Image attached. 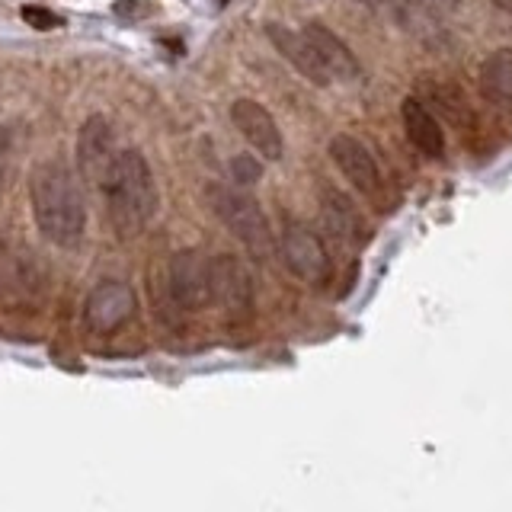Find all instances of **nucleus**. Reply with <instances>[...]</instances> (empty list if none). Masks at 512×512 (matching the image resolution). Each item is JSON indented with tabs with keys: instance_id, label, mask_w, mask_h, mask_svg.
I'll use <instances>...</instances> for the list:
<instances>
[{
	"instance_id": "7",
	"label": "nucleus",
	"mask_w": 512,
	"mask_h": 512,
	"mask_svg": "<svg viewBox=\"0 0 512 512\" xmlns=\"http://www.w3.org/2000/svg\"><path fill=\"white\" fill-rule=\"evenodd\" d=\"M77 173L84 176L90 186L100 189L106 173L112 167V160H116L119 148H116V132H112V125L106 116H90L84 119L77 132Z\"/></svg>"
},
{
	"instance_id": "16",
	"label": "nucleus",
	"mask_w": 512,
	"mask_h": 512,
	"mask_svg": "<svg viewBox=\"0 0 512 512\" xmlns=\"http://www.w3.org/2000/svg\"><path fill=\"white\" fill-rule=\"evenodd\" d=\"M263 176V164L256 157H250V154H237L234 160H231V180H234V186L237 189H244V186H253L256 180Z\"/></svg>"
},
{
	"instance_id": "6",
	"label": "nucleus",
	"mask_w": 512,
	"mask_h": 512,
	"mask_svg": "<svg viewBox=\"0 0 512 512\" xmlns=\"http://www.w3.org/2000/svg\"><path fill=\"white\" fill-rule=\"evenodd\" d=\"M135 308L138 298L132 285L125 279H103L90 288V295L84 301V324L93 333H112L135 317Z\"/></svg>"
},
{
	"instance_id": "17",
	"label": "nucleus",
	"mask_w": 512,
	"mask_h": 512,
	"mask_svg": "<svg viewBox=\"0 0 512 512\" xmlns=\"http://www.w3.org/2000/svg\"><path fill=\"white\" fill-rule=\"evenodd\" d=\"M20 16H23V23H26V26L39 29V32H48V29L64 26V20H61V16H58L55 10L39 7V4H26V7L20 10Z\"/></svg>"
},
{
	"instance_id": "9",
	"label": "nucleus",
	"mask_w": 512,
	"mask_h": 512,
	"mask_svg": "<svg viewBox=\"0 0 512 512\" xmlns=\"http://www.w3.org/2000/svg\"><path fill=\"white\" fill-rule=\"evenodd\" d=\"M330 160L336 164V170L349 180V186H356L362 196H378L381 192L384 180H381L378 160L356 135H333L330 138Z\"/></svg>"
},
{
	"instance_id": "3",
	"label": "nucleus",
	"mask_w": 512,
	"mask_h": 512,
	"mask_svg": "<svg viewBox=\"0 0 512 512\" xmlns=\"http://www.w3.org/2000/svg\"><path fill=\"white\" fill-rule=\"evenodd\" d=\"M205 196H208V205H212V212L218 215V221L256 256V260H269V256L279 250V237L272 234L260 202H256L250 192L237 186H224V183H208Z\"/></svg>"
},
{
	"instance_id": "2",
	"label": "nucleus",
	"mask_w": 512,
	"mask_h": 512,
	"mask_svg": "<svg viewBox=\"0 0 512 512\" xmlns=\"http://www.w3.org/2000/svg\"><path fill=\"white\" fill-rule=\"evenodd\" d=\"M100 192H103L106 218L112 224V231L125 240L141 234L157 215V205H160L157 180H154L148 157L138 148H122L116 154Z\"/></svg>"
},
{
	"instance_id": "18",
	"label": "nucleus",
	"mask_w": 512,
	"mask_h": 512,
	"mask_svg": "<svg viewBox=\"0 0 512 512\" xmlns=\"http://www.w3.org/2000/svg\"><path fill=\"white\" fill-rule=\"evenodd\" d=\"M151 7L144 4V0H119L116 4V16H122V20H141V16H148Z\"/></svg>"
},
{
	"instance_id": "21",
	"label": "nucleus",
	"mask_w": 512,
	"mask_h": 512,
	"mask_svg": "<svg viewBox=\"0 0 512 512\" xmlns=\"http://www.w3.org/2000/svg\"><path fill=\"white\" fill-rule=\"evenodd\" d=\"M359 4H368V7H381V4H388V0H359Z\"/></svg>"
},
{
	"instance_id": "8",
	"label": "nucleus",
	"mask_w": 512,
	"mask_h": 512,
	"mask_svg": "<svg viewBox=\"0 0 512 512\" xmlns=\"http://www.w3.org/2000/svg\"><path fill=\"white\" fill-rule=\"evenodd\" d=\"M231 122L263 160H282L285 138L279 132V122L272 119V112L263 103L250 100V96H240V100L231 103Z\"/></svg>"
},
{
	"instance_id": "19",
	"label": "nucleus",
	"mask_w": 512,
	"mask_h": 512,
	"mask_svg": "<svg viewBox=\"0 0 512 512\" xmlns=\"http://www.w3.org/2000/svg\"><path fill=\"white\" fill-rule=\"evenodd\" d=\"M410 4L413 7L420 4L423 10H432V13H448V10L458 7V0H410Z\"/></svg>"
},
{
	"instance_id": "15",
	"label": "nucleus",
	"mask_w": 512,
	"mask_h": 512,
	"mask_svg": "<svg viewBox=\"0 0 512 512\" xmlns=\"http://www.w3.org/2000/svg\"><path fill=\"white\" fill-rule=\"evenodd\" d=\"M480 93L484 100L512 112V48H500L493 52L484 64H480Z\"/></svg>"
},
{
	"instance_id": "4",
	"label": "nucleus",
	"mask_w": 512,
	"mask_h": 512,
	"mask_svg": "<svg viewBox=\"0 0 512 512\" xmlns=\"http://www.w3.org/2000/svg\"><path fill=\"white\" fill-rule=\"evenodd\" d=\"M279 256H282L285 269L292 272L295 279L308 282L314 288L317 285H327L330 276H333V263H330L327 244L304 221H295V218H285L282 221V231H279Z\"/></svg>"
},
{
	"instance_id": "12",
	"label": "nucleus",
	"mask_w": 512,
	"mask_h": 512,
	"mask_svg": "<svg viewBox=\"0 0 512 512\" xmlns=\"http://www.w3.org/2000/svg\"><path fill=\"white\" fill-rule=\"evenodd\" d=\"M320 215H324L327 228L349 247H362L368 240V224L359 212V205L352 202L343 189L330 183L320 186Z\"/></svg>"
},
{
	"instance_id": "14",
	"label": "nucleus",
	"mask_w": 512,
	"mask_h": 512,
	"mask_svg": "<svg viewBox=\"0 0 512 512\" xmlns=\"http://www.w3.org/2000/svg\"><path fill=\"white\" fill-rule=\"evenodd\" d=\"M400 119H404L407 141L423 157H429V160H442L445 157V132H442V122L432 116L423 100H416V96H407L404 106H400Z\"/></svg>"
},
{
	"instance_id": "10",
	"label": "nucleus",
	"mask_w": 512,
	"mask_h": 512,
	"mask_svg": "<svg viewBox=\"0 0 512 512\" xmlns=\"http://www.w3.org/2000/svg\"><path fill=\"white\" fill-rule=\"evenodd\" d=\"M253 279L247 266L231 253L212 256V304L228 314H250L253 311Z\"/></svg>"
},
{
	"instance_id": "1",
	"label": "nucleus",
	"mask_w": 512,
	"mask_h": 512,
	"mask_svg": "<svg viewBox=\"0 0 512 512\" xmlns=\"http://www.w3.org/2000/svg\"><path fill=\"white\" fill-rule=\"evenodd\" d=\"M29 205L45 240H52L61 250H74L84 244L87 202L84 192H80L77 173L61 157H45L32 167Z\"/></svg>"
},
{
	"instance_id": "11",
	"label": "nucleus",
	"mask_w": 512,
	"mask_h": 512,
	"mask_svg": "<svg viewBox=\"0 0 512 512\" xmlns=\"http://www.w3.org/2000/svg\"><path fill=\"white\" fill-rule=\"evenodd\" d=\"M266 39L276 45V52L292 64V68L304 77L311 80L314 87H330V74L324 68V61L317 58L314 45L308 42V36H304L301 29H288L282 23H269L266 26Z\"/></svg>"
},
{
	"instance_id": "20",
	"label": "nucleus",
	"mask_w": 512,
	"mask_h": 512,
	"mask_svg": "<svg viewBox=\"0 0 512 512\" xmlns=\"http://www.w3.org/2000/svg\"><path fill=\"white\" fill-rule=\"evenodd\" d=\"M490 4H493V7H500L503 13H509V16H512V0H490Z\"/></svg>"
},
{
	"instance_id": "5",
	"label": "nucleus",
	"mask_w": 512,
	"mask_h": 512,
	"mask_svg": "<svg viewBox=\"0 0 512 512\" xmlns=\"http://www.w3.org/2000/svg\"><path fill=\"white\" fill-rule=\"evenodd\" d=\"M164 298L176 311H199L212 304V260L199 250L170 256L164 272Z\"/></svg>"
},
{
	"instance_id": "13",
	"label": "nucleus",
	"mask_w": 512,
	"mask_h": 512,
	"mask_svg": "<svg viewBox=\"0 0 512 512\" xmlns=\"http://www.w3.org/2000/svg\"><path fill=\"white\" fill-rule=\"evenodd\" d=\"M304 36L314 45L317 58L324 61V68L333 80H343V84H352V80L362 77V64L356 58V52L336 36L333 29H327L324 23H304Z\"/></svg>"
}]
</instances>
